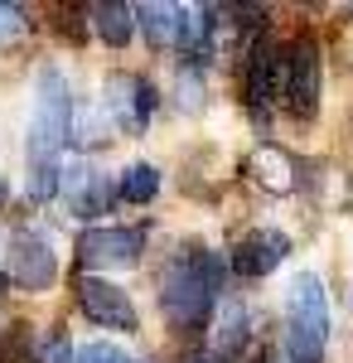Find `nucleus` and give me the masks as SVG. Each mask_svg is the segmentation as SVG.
Instances as JSON below:
<instances>
[{"mask_svg": "<svg viewBox=\"0 0 353 363\" xmlns=\"http://www.w3.org/2000/svg\"><path fill=\"white\" fill-rule=\"evenodd\" d=\"M58 189H63L68 208H73L78 218H97V213H107V203H111V184H107V174H97V169H73V174H63Z\"/></svg>", "mask_w": 353, "mask_h": 363, "instance_id": "11", "label": "nucleus"}, {"mask_svg": "<svg viewBox=\"0 0 353 363\" xmlns=\"http://www.w3.org/2000/svg\"><path fill=\"white\" fill-rule=\"evenodd\" d=\"M20 15H25V10H20V5H0V34H15V29L25 25V20H20Z\"/></svg>", "mask_w": 353, "mask_h": 363, "instance_id": "19", "label": "nucleus"}, {"mask_svg": "<svg viewBox=\"0 0 353 363\" xmlns=\"http://www.w3.org/2000/svg\"><path fill=\"white\" fill-rule=\"evenodd\" d=\"M223 301V257L208 247H179L169 257V267L160 272V310L164 320L179 330V335H198L208 320H213V306Z\"/></svg>", "mask_w": 353, "mask_h": 363, "instance_id": "2", "label": "nucleus"}, {"mask_svg": "<svg viewBox=\"0 0 353 363\" xmlns=\"http://www.w3.org/2000/svg\"><path fill=\"white\" fill-rule=\"evenodd\" d=\"M218 344H213V354H223L228 363H237V349L247 344V310L237 306V301H223V320H218Z\"/></svg>", "mask_w": 353, "mask_h": 363, "instance_id": "16", "label": "nucleus"}, {"mask_svg": "<svg viewBox=\"0 0 353 363\" xmlns=\"http://www.w3.org/2000/svg\"><path fill=\"white\" fill-rule=\"evenodd\" d=\"M87 15H92V29H97V39H102V44L126 49V39H131V29H136V5L97 0V5H87Z\"/></svg>", "mask_w": 353, "mask_h": 363, "instance_id": "14", "label": "nucleus"}, {"mask_svg": "<svg viewBox=\"0 0 353 363\" xmlns=\"http://www.w3.org/2000/svg\"><path fill=\"white\" fill-rule=\"evenodd\" d=\"M242 92H247V107L257 116L271 112L276 92H281V49H276L271 34H257L247 44V58H242Z\"/></svg>", "mask_w": 353, "mask_h": 363, "instance_id": "8", "label": "nucleus"}, {"mask_svg": "<svg viewBox=\"0 0 353 363\" xmlns=\"http://www.w3.org/2000/svg\"><path fill=\"white\" fill-rule=\"evenodd\" d=\"M320 83H325V63H320V39L315 34H296L286 44V73H281V87H286V112L310 121L320 112Z\"/></svg>", "mask_w": 353, "mask_h": 363, "instance_id": "4", "label": "nucleus"}, {"mask_svg": "<svg viewBox=\"0 0 353 363\" xmlns=\"http://www.w3.org/2000/svg\"><path fill=\"white\" fill-rule=\"evenodd\" d=\"M73 291H78V310L92 320V325H102V330H136V306H131V296L116 286V281H102V277H87L82 272L73 281Z\"/></svg>", "mask_w": 353, "mask_h": 363, "instance_id": "7", "label": "nucleus"}, {"mask_svg": "<svg viewBox=\"0 0 353 363\" xmlns=\"http://www.w3.org/2000/svg\"><path fill=\"white\" fill-rule=\"evenodd\" d=\"M160 194V169L155 165H131L121 169V179H116V199H126V203H150V199Z\"/></svg>", "mask_w": 353, "mask_h": 363, "instance_id": "15", "label": "nucleus"}, {"mask_svg": "<svg viewBox=\"0 0 353 363\" xmlns=\"http://www.w3.org/2000/svg\"><path fill=\"white\" fill-rule=\"evenodd\" d=\"M247 174H252L262 189H271V194H291V189H296V160H291L276 140H262V145L247 155Z\"/></svg>", "mask_w": 353, "mask_h": 363, "instance_id": "12", "label": "nucleus"}, {"mask_svg": "<svg viewBox=\"0 0 353 363\" xmlns=\"http://www.w3.org/2000/svg\"><path fill=\"white\" fill-rule=\"evenodd\" d=\"M184 363H228V359H223V354H213V349H203V354H189Z\"/></svg>", "mask_w": 353, "mask_h": 363, "instance_id": "20", "label": "nucleus"}, {"mask_svg": "<svg viewBox=\"0 0 353 363\" xmlns=\"http://www.w3.org/2000/svg\"><path fill=\"white\" fill-rule=\"evenodd\" d=\"M0 363H5V359H0Z\"/></svg>", "mask_w": 353, "mask_h": 363, "instance_id": "22", "label": "nucleus"}, {"mask_svg": "<svg viewBox=\"0 0 353 363\" xmlns=\"http://www.w3.org/2000/svg\"><path fill=\"white\" fill-rule=\"evenodd\" d=\"M78 363H136V359L121 354L116 344H87V349H78Z\"/></svg>", "mask_w": 353, "mask_h": 363, "instance_id": "18", "label": "nucleus"}, {"mask_svg": "<svg viewBox=\"0 0 353 363\" xmlns=\"http://www.w3.org/2000/svg\"><path fill=\"white\" fill-rule=\"evenodd\" d=\"M155 107H160V92L150 78H140V73H111L107 78V112L121 131H131V136L145 131Z\"/></svg>", "mask_w": 353, "mask_h": 363, "instance_id": "6", "label": "nucleus"}, {"mask_svg": "<svg viewBox=\"0 0 353 363\" xmlns=\"http://www.w3.org/2000/svg\"><path fill=\"white\" fill-rule=\"evenodd\" d=\"M73 136V92L58 68H39L34 78V116H29V199H54L58 194V155Z\"/></svg>", "mask_w": 353, "mask_h": 363, "instance_id": "1", "label": "nucleus"}, {"mask_svg": "<svg viewBox=\"0 0 353 363\" xmlns=\"http://www.w3.org/2000/svg\"><path fill=\"white\" fill-rule=\"evenodd\" d=\"M5 277L20 291H49L58 277V257L49 247V238L34 233V228H15L10 247H5Z\"/></svg>", "mask_w": 353, "mask_h": 363, "instance_id": "5", "label": "nucleus"}, {"mask_svg": "<svg viewBox=\"0 0 353 363\" xmlns=\"http://www.w3.org/2000/svg\"><path fill=\"white\" fill-rule=\"evenodd\" d=\"M145 252V228H87L78 238L82 272L92 267H136Z\"/></svg>", "mask_w": 353, "mask_h": 363, "instance_id": "9", "label": "nucleus"}, {"mask_svg": "<svg viewBox=\"0 0 353 363\" xmlns=\"http://www.w3.org/2000/svg\"><path fill=\"white\" fill-rule=\"evenodd\" d=\"M286 257H291V238H286V233H276V228H252L242 242L232 247V272L242 281H262V277H271Z\"/></svg>", "mask_w": 353, "mask_h": 363, "instance_id": "10", "label": "nucleus"}, {"mask_svg": "<svg viewBox=\"0 0 353 363\" xmlns=\"http://www.w3.org/2000/svg\"><path fill=\"white\" fill-rule=\"evenodd\" d=\"M0 291H5V272H0Z\"/></svg>", "mask_w": 353, "mask_h": 363, "instance_id": "21", "label": "nucleus"}, {"mask_svg": "<svg viewBox=\"0 0 353 363\" xmlns=\"http://www.w3.org/2000/svg\"><path fill=\"white\" fill-rule=\"evenodd\" d=\"M184 5H136V20L150 39V49H179L184 44Z\"/></svg>", "mask_w": 353, "mask_h": 363, "instance_id": "13", "label": "nucleus"}, {"mask_svg": "<svg viewBox=\"0 0 353 363\" xmlns=\"http://www.w3.org/2000/svg\"><path fill=\"white\" fill-rule=\"evenodd\" d=\"M39 363H73V344L63 330H49L44 344H39Z\"/></svg>", "mask_w": 353, "mask_h": 363, "instance_id": "17", "label": "nucleus"}, {"mask_svg": "<svg viewBox=\"0 0 353 363\" xmlns=\"http://www.w3.org/2000/svg\"><path fill=\"white\" fill-rule=\"evenodd\" d=\"M329 339V296L315 272L296 277L291 286V320H286V359L291 363H320Z\"/></svg>", "mask_w": 353, "mask_h": 363, "instance_id": "3", "label": "nucleus"}]
</instances>
